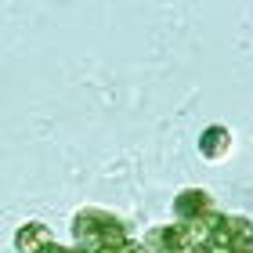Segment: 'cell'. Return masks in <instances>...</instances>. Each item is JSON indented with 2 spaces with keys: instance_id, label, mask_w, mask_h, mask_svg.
<instances>
[{
  "instance_id": "6da1fadb",
  "label": "cell",
  "mask_w": 253,
  "mask_h": 253,
  "mask_svg": "<svg viewBox=\"0 0 253 253\" xmlns=\"http://www.w3.org/2000/svg\"><path fill=\"white\" fill-rule=\"evenodd\" d=\"M73 235L80 246H90L98 253L105 250H123L130 239H126V224L120 217H112L105 210H80L73 221Z\"/></svg>"
},
{
  "instance_id": "7a4b0ae2",
  "label": "cell",
  "mask_w": 253,
  "mask_h": 253,
  "mask_svg": "<svg viewBox=\"0 0 253 253\" xmlns=\"http://www.w3.org/2000/svg\"><path fill=\"white\" fill-rule=\"evenodd\" d=\"M174 213H177L185 224L210 221V217H213V195L206 192V188H185V192L174 199Z\"/></svg>"
},
{
  "instance_id": "3957f363",
  "label": "cell",
  "mask_w": 253,
  "mask_h": 253,
  "mask_svg": "<svg viewBox=\"0 0 253 253\" xmlns=\"http://www.w3.org/2000/svg\"><path fill=\"white\" fill-rule=\"evenodd\" d=\"M199 152H203V159H210V163H221V159L232 152V130L221 126V123L206 126L199 134Z\"/></svg>"
},
{
  "instance_id": "277c9868",
  "label": "cell",
  "mask_w": 253,
  "mask_h": 253,
  "mask_svg": "<svg viewBox=\"0 0 253 253\" xmlns=\"http://www.w3.org/2000/svg\"><path fill=\"white\" fill-rule=\"evenodd\" d=\"M51 243H54L51 228L43 224V221H29V224H22L18 232H15V250L18 253H40V250H47Z\"/></svg>"
}]
</instances>
